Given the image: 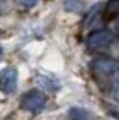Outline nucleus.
<instances>
[{
	"instance_id": "1",
	"label": "nucleus",
	"mask_w": 119,
	"mask_h": 120,
	"mask_svg": "<svg viewBox=\"0 0 119 120\" xmlns=\"http://www.w3.org/2000/svg\"><path fill=\"white\" fill-rule=\"evenodd\" d=\"M22 109L27 110V112H32V113H38L45 109L46 105V97L45 94H41L40 90H30L27 92L23 97H22V102H20Z\"/></svg>"
},
{
	"instance_id": "2",
	"label": "nucleus",
	"mask_w": 119,
	"mask_h": 120,
	"mask_svg": "<svg viewBox=\"0 0 119 120\" xmlns=\"http://www.w3.org/2000/svg\"><path fill=\"white\" fill-rule=\"evenodd\" d=\"M114 41V36L111 31L107 30H99V31H94L91 33L88 38H86V46L89 49H104L107 46H111Z\"/></svg>"
},
{
	"instance_id": "3",
	"label": "nucleus",
	"mask_w": 119,
	"mask_h": 120,
	"mask_svg": "<svg viewBox=\"0 0 119 120\" xmlns=\"http://www.w3.org/2000/svg\"><path fill=\"white\" fill-rule=\"evenodd\" d=\"M17 84H18V72L15 68H5L0 71V89L5 94H12L15 92L17 89Z\"/></svg>"
},
{
	"instance_id": "4",
	"label": "nucleus",
	"mask_w": 119,
	"mask_h": 120,
	"mask_svg": "<svg viewBox=\"0 0 119 120\" xmlns=\"http://www.w3.org/2000/svg\"><path fill=\"white\" fill-rule=\"evenodd\" d=\"M93 71L99 72V74H116L119 72V61L112 59V58H98L91 63Z\"/></svg>"
},
{
	"instance_id": "5",
	"label": "nucleus",
	"mask_w": 119,
	"mask_h": 120,
	"mask_svg": "<svg viewBox=\"0 0 119 120\" xmlns=\"http://www.w3.org/2000/svg\"><path fill=\"white\" fill-rule=\"evenodd\" d=\"M68 118L70 120H93V113L81 107H71L68 110Z\"/></svg>"
},
{
	"instance_id": "6",
	"label": "nucleus",
	"mask_w": 119,
	"mask_h": 120,
	"mask_svg": "<svg viewBox=\"0 0 119 120\" xmlns=\"http://www.w3.org/2000/svg\"><path fill=\"white\" fill-rule=\"evenodd\" d=\"M37 82L45 89V90H56V89H60V82H58V79L56 77H53V76H38L37 77Z\"/></svg>"
},
{
	"instance_id": "7",
	"label": "nucleus",
	"mask_w": 119,
	"mask_h": 120,
	"mask_svg": "<svg viewBox=\"0 0 119 120\" xmlns=\"http://www.w3.org/2000/svg\"><path fill=\"white\" fill-rule=\"evenodd\" d=\"M101 8H103V5L101 4H96L91 10H89V13H88V17H86V20H84V26H93L94 23H96V20H98V17H99V12H101Z\"/></svg>"
},
{
	"instance_id": "8",
	"label": "nucleus",
	"mask_w": 119,
	"mask_h": 120,
	"mask_svg": "<svg viewBox=\"0 0 119 120\" xmlns=\"http://www.w3.org/2000/svg\"><path fill=\"white\" fill-rule=\"evenodd\" d=\"M63 7L66 12H79L83 10V2L81 0H65Z\"/></svg>"
},
{
	"instance_id": "9",
	"label": "nucleus",
	"mask_w": 119,
	"mask_h": 120,
	"mask_svg": "<svg viewBox=\"0 0 119 120\" xmlns=\"http://www.w3.org/2000/svg\"><path fill=\"white\" fill-rule=\"evenodd\" d=\"M107 13H119V0H111L106 7Z\"/></svg>"
},
{
	"instance_id": "10",
	"label": "nucleus",
	"mask_w": 119,
	"mask_h": 120,
	"mask_svg": "<svg viewBox=\"0 0 119 120\" xmlns=\"http://www.w3.org/2000/svg\"><path fill=\"white\" fill-rule=\"evenodd\" d=\"M18 4L25 8H33L37 4H38V0H18Z\"/></svg>"
},
{
	"instance_id": "11",
	"label": "nucleus",
	"mask_w": 119,
	"mask_h": 120,
	"mask_svg": "<svg viewBox=\"0 0 119 120\" xmlns=\"http://www.w3.org/2000/svg\"><path fill=\"white\" fill-rule=\"evenodd\" d=\"M112 92H114V97L119 100V79L116 81V84H114V90H112Z\"/></svg>"
},
{
	"instance_id": "12",
	"label": "nucleus",
	"mask_w": 119,
	"mask_h": 120,
	"mask_svg": "<svg viewBox=\"0 0 119 120\" xmlns=\"http://www.w3.org/2000/svg\"><path fill=\"white\" fill-rule=\"evenodd\" d=\"M114 30H116V31L119 33V18H117V20L114 22Z\"/></svg>"
},
{
	"instance_id": "13",
	"label": "nucleus",
	"mask_w": 119,
	"mask_h": 120,
	"mask_svg": "<svg viewBox=\"0 0 119 120\" xmlns=\"http://www.w3.org/2000/svg\"><path fill=\"white\" fill-rule=\"evenodd\" d=\"M0 51H2V49H0Z\"/></svg>"
}]
</instances>
